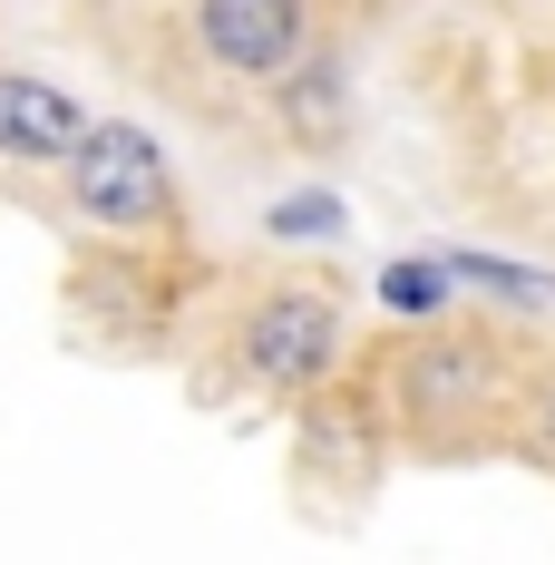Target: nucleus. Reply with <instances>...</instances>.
Wrapping results in <instances>:
<instances>
[{
  "mask_svg": "<svg viewBox=\"0 0 555 565\" xmlns=\"http://www.w3.org/2000/svg\"><path fill=\"white\" fill-rule=\"evenodd\" d=\"M68 205L88 225H167L175 215V175H167V147L137 127V117H88V137L68 147Z\"/></svg>",
  "mask_w": 555,
  "mask_h": 565,
  "instance_id": "1",
  "label": "nucleus"
},
{
  "mask_svg": "<svg viewBox=\"0 0 555 565\" xmlns=\"http://www.w3.org/2000/svg\"><path fill=\"white\" fill-rule=\"evenodd\" d=\"M389 391L409 409V429L458 439L468 419H488L506 391V351L488 332H419L409 351H389Z\"/></svg>",
  "mask_w": 555,
  "mask_h": 565,
  "instance_id": "2",
  "label": "nucleus"
},
{
  "mask_svg": "<svg viewBox=\"0 0 555 565\" xmlns=\"http://www.w3.org/2000/svg\"><path fill=\"white\" fill-rule=\"evenodd\" d=\"M234 361L254 371V381H274V391H312L322 371L341 361V302L312 282H292V292H264L254 312H244V332H234Z\"/></svg>",
  "mask_w": 555,
  "mask_h": 565,
  "instance_id": "3",
  "label": "nucleus"
},
{
  "mask_svg": "<svg viewBox=\"0 0 555 565\" xmlns=\"http://www.w3.org/2000/svg\"><path fill=\"white\" fill-rule=\"evenodd\" d=\"M302 30H312L302 0H195V40L234 78H282L302 58Z\"/></svg>",
  "mask_w": 555,
  "mask_h": 565,
  "instance_id": "4",
  "label": "nucleus"
},
{
  "mask_svg": "<svg viewBox=\"0 0 555 565\" xmlns=\"http://www.w3.org/2000/svg\"><path fill=\"white\" fill-rule=\"evenodd\" d=\"M78 137H88V117L68 88L30 78V68H0V167H68Z\"/></svg>",
  "mask_w": 555,
  "mask_h": 565,
  "instance_id": "5",
  "label": "nucleus"
},
{
  "mask_svg": "<svg viewBox=\"0 0 555 565\" xmlns=\"http://www.w3.org/2000/svg\"><path fill=\"white\" fill-rule=\"evenodd\" d=\"M439 264H448V282L498 292V302H555V274H536V264H506V254H478V244H448Z\"/></svg>",
  "mask_w": 555,
  "mask_h": 565,
  "instance_id": "6",
  "label": "nucleus"
},
{
  "mask_svg": "<svg viewBox=\"0 0 555 565\" xmlns=\"http://www.w3.org/2000/svg\"><path fill=\"white\" fill-rule=\"evenodd\" d=\"M448 292H458V282H448V264H439V254H399V264L381 274V302H389V312H409V322H429Z\"/></svg>",
  "mask_w": 555,
  "mask_h": 565,
  "instance_id": "7",
  "label": "nucleus"
},
{
  "mask_svg": "<svg viewBox=\"0 0 555 565\" xmlns=\"http://www.w3.org/2000/svg\"><path fill=\"white\" fill-rule=\"evenodd\" d=\"M274 234H341V205H332V195H282Z\"/></svg>",
  "mask_w": 555,
  "mask_h": 565,
  "instance_id": "8",
  "label": "nucleus"
},
{
  "mask_svg": "<svg viewBox=\"0 0 555 565\" xmlns=\"http://www.w3.org/2000/svg\"><path fill=\"white\" fill-rule=\"evenodd\" d=\"M526 449H536V458H555V371H546V391L526 399Z\"/></svg>",
  "mask_w": 555,
  "mask_h": 565,
  "instance_id": "9",
  "label": "nucleus"
}]
</instances>
